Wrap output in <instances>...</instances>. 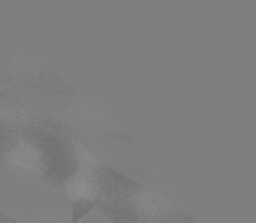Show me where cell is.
I'll return each mask as SVG.
<instances>
[{
	"instance_id": "3",
	"label": "cell",
	"mask_w": 256,
	"mask_h": 223,
	"mask_svg": "<svg viewBox=\"0 0 256 223\" xmlns=\"http://www.w3.org/2000/svg\"><path fill=\"white\" fill-rule=\"evenodd\" d=\"M69 206H71V223H80L97 206V202H93V200H80V202H71Z\"/></svg>"
},
{
	"instance_id": "2",
	"label": "cell",
	"mask_w": 256,
	"mask_h": 223,
	"mask_svg": "<svg viewBox=\"0 0 256 223\" xmlns=\"http://www.w3.org/2000/svg\"><path fill=\"white\" fill-rule=\"evenodd\" d=\"M24 213L32 219H41V221H67L69 219V204L60 202L54 198H39L34 202L24 206Z\"/></svg>"
},
{
	"instance_id": "1",
	"label": "cell",
	"mask_w": 256,
	"mask_h": 223,
	"mask_svg": "<svg viewBox=\"0 0 256 223\" xmlns=\"http://www.w3.org/2000/svg\"><path fill=\"white\" fill-rule=\"evenodd\" d=\"M95 172V183L102 185L104 189L110 191V196H116V198H130L134 193L140 191V185L136 181H132L130 176L120 174L118 170H112V168H104V165H99Z\"/></svg>"
}]
</instances>
